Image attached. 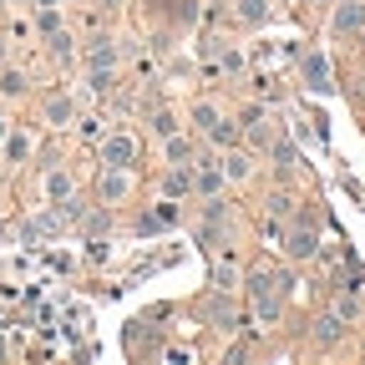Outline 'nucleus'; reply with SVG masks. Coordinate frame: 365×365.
Listing matches in <instances>:
<instances>
[{"instance_id": "nucleus-1", "label": "nucleus", "mask_w": 365, "mask_h": 365, "mask_svg": "<svg viewBox=\"0 0 365 365\" xmlns=\"http://www.w3.org/2000/svg\"><path fill=\"white\" fill-rule=\"evenodd\" d=\"M289 274H274V269H259L254 279H249V294H254V314L264 319V325H274V319L284 314V299L279 294H289Z\"/></svg>"}, {"instance_id": "nucleus-24", "label": "nucleus", "mask_w": 365, "mask_h": 365, "mask_svg": "<svg viewBox=\"0 0 365 365\" xmlns=\"http://www.w3.org/2000/svg\"><path fill=\"white\" fill-rule=\"evenodd\" d=\"M76 132L86 137V143H91V137H102V117H97V112H91V117H76Z\"/></svg>"}, {"instance_id": "nucleus-29", "label": "nucleus", "mask_w": 365, "mask_h": 365, "mask_svg": "<svg viewBox=\"0 0 365 365\" xmlns=\"http://www.w3.org/2000/svg\"><path fill=\"white\" fill-rule=\"evenodd\" d=\"M360 36H365V31H360Z\"/></svg>"}, {"instance_id": "nucleus-21", "label": "nucleus", "mask_w": 365, "mask_h": 365, "mask_svg": "<svg viewBox=\"0 0 365 365\" xmlns=\"http://www.w3.org/2000/svg\"><path fill=\"white\" fill-rule=\"evenodd\" d=\"M208 314H213V325H218V330H234V304H228V299H213Z\"/></svg>"}, {"instance_id": "nucleus-3", "label": "nucleus", "mask_w": 365, "mask_h": 365, "mask_svg": "<svg viewBox=\"0 0 365 365\" xmlns=\"http://www.w3.org/2000/svg\"><path fill=\"white\" fill-rule=\"evenodd\" d=\"M41 198L51 203V208H56V203H71V198H76V178H71L66 168H51V173L41 178Z\"/></svg>"}, {"instance_id": "nucleus-4", "label": "nucleus", "mask_w": 365, "mask_h": 365, "mask_svg": "<svg viewBox=\"0 0 365 365\" xmlns=\"http://www.w3.org/2000/svg\"><path fill=\"white\" fill-rule=\"evenodd\" d=\"M97 193H102V203H107V208H112V203H122V198L132 193V168H102Z\"/></svg>"}, {"instance_id": "nucleus-12", "label": "nucleus", "mask_w": 365, "mask_h": 365, "mask_svg": "<svg viewBox=\"0 0 365 365\" xmlns=\"http://www.w3.org/2000/svg\"><path fill=\"white\" fill-rule=\"evenodd\" d=\"M182 193H193V168L188 163H173L163 173V198H182Z\"/></svg>"}, {"instance_id": "nucleus-15", "label": "nucleus", "mask_w": 365, "mask_h": 365, "mask_svg": "<svg viewBox=\"0 0 365 365\" xmlns=\"http://www.w3.org/2000/svg\"><path fill=\"white\" fill-rule=\"evenodd\" d=\"M86 86L97 91V97H107V91L117 86V66H86Z\"/></svg>"}, {"instance_id": "nucleus-28", "label": "nucleus", "mask_w": 365, "mask_h": 365, "mask_svg": "<svg viewBox=\"0 0 365 365\" xmlns=\"http://www.w3.org/2000/svg\"><path fill=\"white\" fill-rule=\"evenodd\" d=\"M0 11H6V0H0Z\"/></svg>"}, {"instance_id": "nucleus-18", "label": "nucleus", "mask_w": 365, "mask_h": 365, "mask_svg": "<svg viewBox=\"0 0 365 365\" xmlns=\"http://www.w3.org/2000/svg\"><path fill=\"white\" fill-rule=\"evenodd\" d=\"M46 41H51V56H56V61H71V56H76V41H71V31H51Z\"/></svg>"}, {"instance_id": "nucleus-2", "label": "nucleus", "mask_w": 365, "mask_h": 365, "mask_svg": "<svg viewBox=\"0 0 365 365\" xmlns=\"http://www.w3.org/2000/svg\"><path fill=\"white\" fill-rule=\"evenodd\" d=\"M132 163H137V137L127 127L107 132L102 137V168H132Z\"/></svg>"}, {"instance_id": "nucleus-25", "label": "nucleus", "mask_w": 365, "mask_h": 365, "mask_svg": "<svg viewBox=\"0 0 365 365\" xmlns=\"http://www.w3.org/2000/svg\"><path fill=\"white\" fill-rule=\"evenodd\" d=\"M107 228V213H91V218H81V234H102Z\"/></svg>"}, {"instance_id": "nucleus-6", "label": "nucleus", "mask_w": 365, "mask_h": 365, "mask_svg": "<svg viewBox=\"0 0 365 365\" xmlns=\"http://www.w3.org/2000/svg\"><path fill=\"white\" fill-rule=\"evenodd\" d=\"M41 117H46V127H71L76 122V102L66 97V91H56V97L41 102Z\"/></svg>"}, {"instance_id": "nucleus-27", "label": "nucleus", "mask_w": 365, "mask_h": 365, "mask_svg": "<svg viewBox=\"0 0 365 365\" xmlns=\"http://www.w3.org/2000/svg\"><path fill=\"white\" fill-rule=\"evenodd\" d=\"M6 132H11V122H6V117H0V143H6Z\"/></svg>"}, {"instance_id": "nucleus-11", "label": "nucleus", "mask_w": 365, "mask_h": 365, "mask_svg": "<svg viewBox=\"0 0 365 365\" xmlns=\"http://www.w3.org/2000/svg\"><path fill=\"white\" fill-rule=\"evenodd\" d=\"M208 279H213L218 289H234V284H239V259H234V254H213V259H208Z\"/></svg>"}, {"instance_id": "nucleus-20", "label": "nucleus", "mask_w": 365, "mask_h": 365, "mask_svg": "<svg viewBox=\"0 0 365 365\" xmlns=\"http://www.w3.org/2000/svg\"><path fill=\"white\" fill-rule=\"evenodd\" d=\"M178 132V117L168 107H153V137H173Z\"/></svg>"}, {"instance_id": "nucleus-26", "label": "nucleus", "mask_w": 365, "mask_h": 365, "mask_svg": "<svg viewBox=\"0 0 365 365\" xmlns=\"http://www.w3.org/2000/svg\"><path fill=\"white\" fill-rule=\"evenodd\" d=\"M31 6H36V11H51V6H56V11H61V0H31Z\"/></svg>"}, {"instance_id": "nucleus-9", "label": "nucleus", "mask_w": 365, "mask_h": 365, "mask_svg": "<svg viewBox=\"0 0 365 365\" xmlns=\"http://www.w3.org/2000/svg\"><path fill=\"white\" fill-rule=\"evenodd\" d=\"M335 36H355L365 31V0H340V11H335Z\"/></svg>"}, {"instance_id": "nucleus-22", "label": "nucleus", "mask_w": 365, "mask_h": 365, "mask_svg": "<svg viewBox=\"0 0 365 365\" xmlns=\"http://www.w3.org/2000/svg\"><path fill=\"white\" fill-rule=\"evenodd\" d=\"M314 340H319V345H335V340H340V319H335V314H325V319L314 325Z\"/></svg>"}, {"instance_id": "nucleus-10", "label": "nucleus", "mask_w": 365, "mask_h": 365, "mask_svg": "<svg viewBox=\"0 0 365 365\" xmlns=\"http://www.w3.org/2000/svg\"><path fill=\"white\" fill-rule=\"evenodd\" d=\"M218 168H223V182H249V178H254V158L239 153V148H228V153L218 158Z\"/></svg>"}, {"instance_id": "nucleus-7", "label": "nucleus", "mask_w": 365, "mask_h": 365, "mask_svg": "<svg viewBox=\"0 0 365 365\" xmlns=\"http://www.w3.org/2000/svg\"><path fill=\"white\" fill-rule=\"evenodd\" d=\"M234 21L249 26V31H259V26L274 21V6H269V0H234Z\"/></svg>"}, {"instance_id": "nucleus-8", "label": "nucleus", "mask_w": 365, "mask_h": 365, "mask_svg": "<svg viewBox=\"0 0 365 365\" xmlns=\"http://www.w3.org/2000/svg\"><path fill=\"white\" fill-rule=\"evenodd\" d=\"M314 249H319V234H314L309 223H294L289 234H284V254H289V259H309Z\"/></svg>"}, {"instance_id": "nucleus-16", "label": "nucleus", "mask_w": 365, "mask_h": 365, "mask_svg": "<svg viewBox=\"0 0 365 365\" xmlns=\"http://www.w3.org/2000/svg\"><path fill=\"white\" fill-rule=\"evenodd\" d=\"M163 158H168V163H188V158H193V143L173 132V137H163Z\"/></svg>"}, {"instance_id": "nucleus-14", "label": "nucleus", "mask_w": 365, "mask_h": 365, "mask_svg": "<svg viewBox=\"0 0 365 365\" xmlns=\"http://www.w3.org/2000/svg\"><path fill=\"white\" fill-rule=\"evenodd\" d=\"M218 188H223V168L218 163H193V193H208L213 198Z\"/></svg>"}, {"instance_id": "nucleus-17", "label": "nucleus", "mask_w": 365, "mask_h": 365, "mask_svg": "<svg viewBox=\"0 0 365 365\" xmlns=\"http://www.w3.org/2000/svg\"><path fill=\"white\" fill-rule=\"evenodd\" d=\"M31 158V137L26 132H6V163H26Z\"/></svg>"}, {"instance_id": "nucleus-5", "label": "nucleus", "mask_w": 365, "mask_h": 365, "mask_svg": "<svg viewBox=\"0 0 365 365\" xmlns=\"http://www.w3.org/2000/svg\"><path fill=\"white\" fill-rule=\"evenodd\" d=\"M299 76H304L309 91H330V86H335V81H330V61H325V51H309V56L299 61Z\"/></svg>"}, {"instance_id": "nucleus-13", "label": "nucleus", "mask_w": 365, "mask_h": 365, "mask_svg": "<svg viewBox=\"0 0 365 365\" xmlns=\"http://www.w3.org/2000/svg\"><path fill=\"white\" fill-rule=\"evenodd\" d=\"M122 61V51L112 46V36H91L86 41V66H117Z\"/></svg>"}, {"instance_id": "nucleus-19", "label": "nucleus", "mask_w": 365, "mask_h": 365, "mask_svg": "<svg viewBox=\"0 0 365 365\" xmlns=\"http://www.w3.org/2000/svg\"><path fill=\"white\" fill-rule=\"evenodd\" d=\"M21 91H26V71L6 66V71H0V97H21Z\"/></svg>"}, {"instance_id": "nucleus-23", "label": "nucleus", "mask_w": 365, "mask_h": 365, "mask_svg": "<svg viewBox=\"0 0 365 365\" xmlns=\"http://www.w3.org/2000/svg\"><path fill=\"white\" fill-rule=\"evenodd\" d=\"M36 31H41V36L61 31V16H56V6H51V11H36Z\"/></svg>"}]
</instances>
